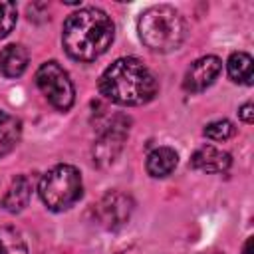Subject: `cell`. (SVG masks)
Wrapping results in <instances>:
<instances>
[{"label":"cell","mask_w":254,"mask_h":254,"mask_svg":"<svg viewBox=\"0 0 254 254\" xmlns=\"http://www.w3.org/2000/svg\"><path fill=\"white\" fill-rule=\"evenodd\" d=\"M113 36V20L101 8L87 6L67 16L62 30V44L71 60L93 62L109 50Z\"/></svg>","instance_id":"obj_1"},{"label":"cell","mask_w":254,"mask_h":254,"mask_svg":"<svg viewBox=\"0 0 254 254\" xmlns=\"http://www.w3.org/2000/svg\"><path fill=\"white\" fill-rule=\"evenodd\" d=\"M157 79L137 58L115 60L99 77V91L117 105H143L157 95Z\"/></svg>","instance_id":"obj_2"},{"label":"cell","mask_w":254,"mask_h":254,"mask_svg":"<svg viewBox=\"0 0 254 254\" xmlns=\"http://www.w3.org/2000/svg\"><path fill=\"white\" fill-rule=\"evenodd\" d=\"M139 40L145 48L159 54H169L185 42L187 24L179 10L169 4H157L147 8L137 20Z\"/></svg>","instance_id":"obj_3"},{"label":"cell","mask_w":254,"mask_h":254,"mask_svg":"<svg viewBox=\"0 0 254 254\" xmlns=\"http://www.w3.org/2000/svg\"><path fill=\"white\" fill-rule=\"evenodd\" d=\"M81 175L73 165H56L40 179L38 185V194L42 202L54 212H64L71 208L81 198Z\"/></svg>","instance_id":"obj_4"},{"label":"cell","mask_w":254,"mask_h":254,"mask_svg":"<svg viewBox=\"0 0 254 254\" xmlns=\"http://www.w3.org/2000/svg\"><path fill=\"white\" fill-rule=\"evenodd\" d=\"M36 83L44 97L60 111H67L73 105L75 89L67 71L58 62H46L36 71Z\"/></svg>","instance_id":"obj_5"},{"label":"cell","mask_w":254,"mask_h":254,"mask_svg":"<svg viewBox=\"0 0 254 254\" xmlns=\"http://www.w3.org/2000/svg\"><path fill=\"white\" fill-rule=\"evenodd\" d=\"M133 198L121 190L107 192L97 204H95V216L97 222L107 230H117L125 226L133 214Z\"/></svg>","instance_id":"obj_6"},{"label":"cell","mask_w":254,"mask_h":254,"mask_svg":"<svg viewBox=\"0 0 254 254\" xmlns=\"http://www.w3.org/2000/svg\"><path fill=\"white\" fill-rule=\"evenodd\" d=\"M129 133V119L125 117H115L111 119V123L105 125V129L101 131L95 147H93V157L99 165H109L115 161V157L119 155L123 141Z\"/></svg>","instance_id":"obj_7"},{"label":"cell","mask_w":254,"mask_h":254,"mask_svg":"<svg viewBox=\"0 0 254 254\" xmlns=\"http://www.w3.org/2000/svg\"><path fill=\"white\" fill-rule=\"evenodd\" d=\"M222 71V62L216 56H202L196 62L190 64V67L185 73L183 87L190 93H200L206 87L214 83V79Z\"/></svg>","instance_id":"obj_8"},{"label":"cell","mask_w":254,"mask_h":254,"mask_svg":"<svg viewBox=\"0 0 254 254\" xmlns=\"http://www.w3.org/2000/svg\"><path fill=\"white\" fill-rule=\"evenodd\" d=\"M230 165H232L230 155L212 145H204L196 149L190 157V167L200 173H224L230 169Z\"/></svg>","instance_id":"obj_9"},{"label":"cell","mask_w":254,"mask_h":254,"mask_svg":"<svg viewBox=\"0 0 254 254\" xmlns=\"http://www.w3.org/2000/svg\"><path fill=\"white\" fill-rule=\"evenodd\" d=\"M28 67V52L20 44H8L0 52V73L6 79L20 77Z\"/></svg>","instance_id":"obj_10"},{"label":"cell","mask_w":254,"mask_h":254,"mask_svg":"<svg viewBox=\"0 0 254 254\" xmlns=\"http://www.w3.org/2000/svg\"><path fill=\"white\" fill-rule=\"evenodd\" d=\"M179 163V155L175 149L171 147H157L153 149L149 155H147V163H145V169L151 177L155 179H163V177H169L175 167Z\"/></svg>","instance_id":"obj_11"},{"label":"cell","mask_w":254,"mask_h":254,"mask_svg":"<svg viewBox=\"0 0 254 254\" xmlns=\"http://www.w3.org/2000/svg\"><path fill=\"white\" fill-rule=\"evenodd\" d=\"M30 196H32V183L26 175H18L8 192L4 194V200H2V206L8 210V212H20L28 206L30 202Z\"/></svg>","instance_id":"obj_12"},{"label":"cell","mask_w":254,"mask_h":254,"mask_svg":"<svg viewBox=\"0 0 254 254\" xmlns=\"http://www.w3.org/2000/svg\"><path fill=\"white\" fill-rule=\"evenodd\" d=\"M226 69H228V77L234 83H242V85H252V56L246 52H234L230 54L228 62H226Z\"/></svg>","instance_id":"obj_13"},{"label":"cell","mask_w":254,"mask_h":254,"mask_svg":"<svg viewBox=\"0 0 254 254\" xmlns=\"http://www.w3.org/2000/svg\"><path fill=\"white\" fill-rule=\"evenodd\" d=\"M22 135V121L16 117H8L0 123V157L8 155L20 141Z\"/></svg>","instance_id":"obj_14"},{"label":"cell","mask_w":254,"mask_h":254,"mask_svg":"<svg viewBox=\"0 0 254 254\" xmlns=\"http://www.w3.org/2000/svg\"><path fill=\"white\" fill-rule=\"evenodd\" d=\"M0 254H28V246L16 228L0 226Z\"/></svg>","instance_id":"obj_15"},{"label":"cell","mask_w":254,"mask_h":254,"mask_svg":"<svg viewBox=\"0 0 254 254\" xmlns=\"http://www.w3.org/2000/svg\"><path fill=\"white\" fill-rule=\"evenodd\" d=\"M204 137L210 139V141H228L234 133H236V127L228 121V119H216V121H210L206 127H204Z\"/></svg>","instance_id":"obj_16"},{"label":"cell","mask_w":254,"mask_h":254,"mask_svg":"<svg viewBox=\"0 0 254 254\" xmlns=\"http://www.w3.org/2000/svg\"><path fill=\"white\" fill-rule=\"evenodd\" d=\"M16 20H18L16 4L10 0H0V40L14 30Z\"/></svg>","instance_id":"obj_17"},{"label":"cell","mask_w":254,"mask_h":254,"mask_svg":"<svg viewBox=\"0 0 254 254\" xmlns=\"http://www.w3.org/2000/svg\"><path fill=\"white\" fill-rule=\"evenodd\" d=\"M254 107H252V103L250 101H246L240 109H238V117L244 121V123H252L254 121V111H252Z\"/></svg>","instance_id":"obj_18"},{"label":"cell","mask_w":254,"mask_h":254,"mask_svg":"<svg viewBox=\"0 0 254 254\" xmlns=\"http://www.w3.org/2000/svg\"><path fill=\"white\" fill-rule=\"evenodd\" d=\"M244 254H252V238L246 240V244H244Z\"/></svg>","instance_id":"obj_19"},{"label":"cell","mask_w":254,"mask_h":254,"mask_svg":"<svg viewBox=\"0 0 254 254\" xmlns=\"http://www.w3.org/2000/svg\"><path fill=\"white\" fill-rule=\"evenodd\" d=\"M8 117H10V115H8L6 111H2V109H0V123H2V121H6Z\"/></svg>","instance_id":"obj_20"},{"label":"cell","mask_w":254,"mask_h":254,"mask_svg":"<svg viewBox=\"0 0 254 254\" xmlns=\"http://www.w3.org/2000/svg\"><path fill=\"white\" fill-rule=\"evenodd\" d=\"M202 254H222V252H202Z\"/></svg>","instance_id":"obj_21"}]
</instances>
